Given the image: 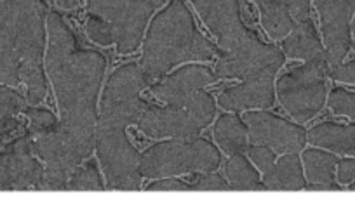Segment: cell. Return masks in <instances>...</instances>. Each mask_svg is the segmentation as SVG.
Instances as JSON below:
<instances>
[{
    "instance_id": "obj_1",
    "label": "cell",
    "mask_w": 355,
    "mask_h": 210,
    "mask_svg": "<svg viewBox=\"0 0 355 210\" xmlns=\"http://www.w3.org/2000/svg\"><path fill=\"white\" fill-rule=\"evenodd\" d=\"M46 72L53 82L60 110V127L85 157L94 151L98 96L107 70V57L80 46L73 30L58 12L47 15Z\"/></svg>"
},
{
    "instance_id": "obj_2",
    "label": "cell",
    "mask_w": 355,
    "mask_h": 210,
    "mask_svg": "<svg viewBox=\"0 0 355 210\" xmlns=\"http://www.w3.org/2000/svg\"><path fill=\"white\" fill-rule=\"evenodd\" d=\"M47 9L42 0H0V82L26 86V99L47 96L42 59L47 46Z\"/></svg>"
},
{
    "instance_id": "obj_3",
    "label": "cell",
    "mask_w": 355,
    "mask_h": 210,
    "mask_svg": "<svg viewBox=\"0 0 355 210\" xmlns=\"http://www.w3.org/2000/svg\"><path fill=\"white\" fill-rule=\"evenodd\" d=\"M214 54L216 47L197 30L185 2L171 0L150 25L139 68L148 80H157L178 64L209 61Z\"/></svg>"
},
{
    "instance_id": "obj_4",
    "label": "cell",
    "mask_w": 355,
    "mask_h": 210,
    "mask_svg": "<svg viewBox=\"0 0 355 210\" xmlns=\"http://www.w3.org/2000/svg\"><path fill=\"white\" fill-rule=\"evenodd\" d=\"M220 164V150L207 139H173L148 148L141 155L139 171L146 179H162L190 172H214Z\"/></svg>"
},
{
    "instance_id": "obj_5",
    "label": "cell",
    "mask_w": 355,
    "mask_h": 210,
    "mask_svg": "<svg viewBox=\"0 0 355 210\" xmlns=\"http://www.w3.org/2000/svg\"><path fill=\"white\" fill-rule=\"evenodd\" d=\"M216 104L200 90L187 106H148L139 118V131L150 139H190L211 124Z\"/></svg>"
},
{
    "instance_id": "obj_6",
    "label": "cell",
    "mask_w": 355,
    "mask_h": 210,
    "mask_svg": "<svg viewBox=\"0 0 355 210\" xmlns=\"http://www.w3.org/2000/svg\"><path fill=\"white\" fill-rule=\"evenodd\" d=\"M94 148L107 178L108 188L135 191L141 186L143 175L139 171L141 155L129 141L124 125L98 122Z\"/></svg>"
},
{
    "instance_id": "obj_7",
    "label": "cell",
    "mask_w": 355,
    "mask_h": 210,
    "mask_svg": "<svg viewBox=\"0 0 355 210\" xmlns=\"http://www.w3.org/2000/svg\"><path fill=\"white\" fill-rule=\"evenodd\" d=\"M326 57L305 61L289 70L277 84L282 108L300 124L312 120L326 101Z\"/></svg>"
},
{
    "instance_id": "obj_8",
    "label": "cell",
    "mask_w": 355,
    "mask_h": 210,
    "mask_svg": "<svg viewBox=\"0 0 355 210\" xmlns=\"http://www.w3.org/2000/svg\"><path fill=\"white\" fill-rule=\"evenodd\" d=\"M150 84L139 64L129 63L119 66L108 79L101 97L98 122L128 125L138 124L139 118L148 110V103L139 97L143 89Z\"/></svg>"
},
{
    "instance_id": "obj_9",
    "label": "cell",
    "mask_w": 355,
    "mask_h": 210,
    "mask_svg": "<svg viewBox=\"0 0 355 210\" xmlns=\"http://www.w3.org/2000/svg\"><path fill=\"white\" fill-rule=\"evenodd\" d=\"M284 64V54L274 44H265L254 35L237 47L220 50L216 75L221 79H258L275 77Z\"/></svg>"
},
{
    "instance_id": "obj_10",
    "label": "cell",
    "mask_w": 355,
    "mask_h": 210,
    "mask_svg": "<svg viewBox=\"0 0 355 210\" xmlns=\"http://www.w3.org/2000/svg\"><path fill=\"white\" fill-rule=\"evenodd\" d=\"M33 139V153L39 155L44 162V178L39 189H68L71 174L87 157L82 153L73 139L60 127V124L53 131Z\"/></svg>"
},
{
    "instance_id": "obj_11",
    "label": "cell",
    "mask_w": 355,
    "mask_h": 210,
    "mask_svg": "<svg viewBox=\"0 0 355 210\" xmlns=\"http://www.w3.org/2000/svg\"><path fill=\"white\" fill-rule=\"evenodd\" d=\"M87 8L91 15L110 23L119 54H131L138 49L148 23V11L139 0H87Z\"/></svg>"
},
{
    "instance_id": "obj_12",
    "label": "cell",
    "mask_w": 355,
    "mask_h": 210,
    "mask_svg": "<svg viewBox=\"0 0 355 210\" xmlns=\"http://www.w3.org/2000/svg\"><path fill=\"white\" fill-rule=\"evenodd\" d=\"M244 122L248 125L249 141L270 148L275 153H300L309 141L305 128L266 111L245 113Z\"/></svg>"
},
{
    "instance_id": "obj_13",
    "label": "cell",
    "mask_w": 355,
    "mask_h": 210,
    "mask_svg": "<svg viewBox=\"0 0 355 210\" xmlns=\"http://www.w3.org/2000/svg\"><path fill=\"white\" fill-rule=\"evenodd\" d=\"M322 25L327 73L336 70L347 56L352 44L350 19L355 0H313Z\"/></svg>"
},
{
    "instance_id": "obj_14",
    "label": "cell",
    "mask_w": 355,
    "mask_h": 210,
    "mask_svg": "<svg viewBox=\"0 0 355 210\" xmlns=\"http://www.w3.org/2000/svg\"><path fill=\"white\" fill-rule=\"evenodd\" d=\"M202 21L220 44V50H228L251 39L254 33L245 28L239 0H190Z\"/></svg>"
},
{
    "instance_id": "obj_15",
    "label": "cell",
    "mask_w": 355,
    "mask_h": 210,
    "mask_svg": "<svg viewBox=\"0 0 355 210\" xmlns=\"http://www.w3.org/2000/svg\"><path fill=\"white\" fill-rule=\"evenodd\" d=\"M33 137L25 132L0 153V189L40 188L44 167L32 157Z\"/></svg>"
},
{
    "instance_id": "obj_16",
    "label": "cell",
    "mask_w": 355,
    "mask_h": 210,
    "mask_svg": "<svg viewBox=\"0 0 355 210\" xmlns=\"http://www.w3.org/2000/svg\"><path fill=\"white\" fill-rule=\"evenodd\" d=\"M216 80V75L209 68L192 64L166 77L159 84L152 86V94L167 106H187L200 90Z\"/></svg>"
},
{
    "instance_id": "obj_17",
    "label": "cell",
    "mask_w": 355,
    "mask_h": 210,
    "mask_svg": "<svg viewBox=\"0 0 355 210\" xmlns=\"http://www.w3.org/2000/svg\"><path fill=\"white\" fill-rule=\"evenodd\" d=\"M275 103L274 77H258L244 80L239 86L223 90L220 96V106L227 111H245L252 108H270Z\"/></svg>"
},
{
    "instance_id": "obj_18",
    "label": "cell",
    "mask_w": 355,
    "mask_h": 210,
    "mask_svg": "<svg viewBox=\"0 0 355 210\" xmlns=\"http://www.w3.org/2000/svg\"><path fill=\"white\" fill-rule=\"evenodd\" d=\"M282 47H284L286 56L293 57V59L312 61L326 57L324 44L320 42L315 26L310 19L296 23L293 32L284 39Z\"/></svg>"
},
{
    "instance_id": "obj_19",
    "label": "cell",
    "mask_w": 355,
    "mask_h": 210,
    "mask_svg": "<svg viewBox=\"0 0 355 210\" xmlns=\"http://www.w3.org/2000/svg\"><path fill=\"white\" fill-rule=\"evenodd\" d=\"M306 137L313 146L355 157V125L324 122L315 125Z\"/></svg>"
},
{
    "instance_id": "obj_20",
    "label": "cell",
    "mask_w": 355,
    "mask_h": 210,
    "mask_svg": "<svg viewBox=\"0 0 355 210\" xmlns=\"http://www.w3.org/2000/svg\"><path fill=\"white\" fill-rule=\"evenodd\" d=\"M263 184L274 191H298L306 188V179L303 175L302 162L296 153H286L274 167L265 172Z\"/></svg>"
},
{
    "instance_id": "obj_21",
    "label": "cell",
    "mask_w": 355,
    "mask_h": 210,
    "mask_svg": "<svg viewBox=\"0 0 355 210\" xmlns=\"http://www.w3.org/2000/svg\"><path fill=\"white\" fill-rule=\"evenodd\" d=\"M252 2L258 4L261 25L272 39H286L293 32L296 21L289 11V0H252Z\"/></svg>"
},
{
    "instance_id": "obj_22",
    "label": "cell",
    "mask_w": 355,
    "mask_h": 210,
    "mask_svg": "<svg viewBox=\"0 0 355 210\" xmlns=\"http://www.w3.org/2000/svg\"><path fill=\"white\" fill-rule=\"evenodd\" d=\"M214 139L225 153H242L249 143L248 125L235 113L223 115V117L218 118L216 127H214Z\"/></svg>"
},
{
    "instance_id": "obj_23",
    "label": "cell",
    "mask_w": 355,
    "mask_h": 210,
    "mask_svg": "<svg viewBox=\"0 0 355 210\" xmlns=\"http://www.w3.org/2000/svg\"><path fill=\"white\" fill-rule=\"evenodd\" d=\"M303 167H305L306 179L313 186H324L327 191L340 188L334 182L338 167V158L334 155L320 150H306L303 153Z\"/></svg>"
},
{
    "instance_id": "obj_24",
    "label": "cell",
    "mask_w": 355,
    "mask_h": 210,
    "mask_svg": "<svg viewBox=\"0 0 355 210\" xmlns=\"http://www.w3.org/2000/svg\"><path fill=\"white\" fill-rule=\"evenodd\" d=\"M225 175L232 189L237 191H261L266 189L259 179L258 171L242 153L230 155V160L225 165Z\"/></svg>"
},
{
    "instance_id": "obj_25",
    "label": "cell",
    "mask_w": 355,
    "mask_h": 210,
    "mask_svg": "<svg viewBox=\"0 0 355 210\" xmlns=\"http://www.w3.org/2000/svg\"><path fill=\"white\" fill-rule=\"evenodd\" d=\"M25 111V99L12 90L0 87V135L8 137L19 127L18 115Z\"/></svg>"
},
{
    "instance_id": "obj_26",
    "label": "cell",
    "mask_w": 355,
    "mask_h": 210,
    "mask_svg": "<svg viewBox=\"0 0 355 210\" xmlns=\"http://www.w3.org/2000/svg\"><path fill=\"white\" fill-rule=\"evenodd\" d=\"M105 188L100 171L94 164H87L85 167H77L68 181V189L71 191H101Z\"/></svg>"
},
{
    "instance_id": "obj_27",
    "label": "cell",
    "mask_w": 355,
    "mask_h": 210,
    "mask_svg": "<svg viewBox=\"0 0 355 210\" xmlns=\"http://www.w3.org/2000/svg\"><path fill=\"white\" fill-rule=\"evenodd\" d=\"M85 32H87V37L93 40L94 44H100V46H110V44H115L114 28H112L110 23H108L107 19L101 18V16H89L87 23H85Z\"/></svg>"
},
{
    "instance_id": "obj_28",
    "label": "cell",
    "mask_w": 355,
    "mask_h": 210,
    "mask_svg": "<svg viewBox=\"0 0 355 210\" xmlns=\"http://www.w3.org/2000/svg\"><path fill=\"white\" fill-rule=\"evenodd\" d=\"M26 117H28V134L32 137H37V135H42L46 132L53 131L60 122L56 120L53 113L49 110H42V108H33V110H26Z\"/></svg>"
},
{
    "instance_id": "obj_29",
    "label": "cell",
    "mask_w": 355,
    "mask_h": 210,
    "mask_svg": "<svg viewBox=\"0 0 355 210\" xmlns=\"http://www.w3.org/2000/svg\"><path fill=\"white\" fill-rule=\"evenodd\" d=\"M329 108L336 115L355 120V90L334 89L329 96Z\"/></svg>"
},
{
    "instance_id": "obj_30",
    "label": "cell",
    "mask_w": 355,
    "mask_h": 210,
    "mask_svg": "<svg viewBox=\"0 0 355 210\" xmlns=\"http://www.w3.org/2000/svg\"><path fill=\"white\" fill-rule=\"evenodd\" d=\"M190 186H192V189H197V191H227V189H232L227 179H223L218 174H213V172L199 174L193 179V184Z\"/></svg>"
},
{
    "instance_id": "obj_31",
    "label": "cell",
    "mask_w": 355,
    "mask_h": 210,
    "mask_svg": "<svg viewBox=\"0 0 355 210\" xmlns=\"http://www.w3.org/2000/svg\"><path fill=\"white\" fill-rule=\"evenodd\" d=\"M248 153L252 164H254L263 174L270 171V169L275 165V151H272L270 148L259 146V144H252V146L249 148Z\"/></svg>"
},
{
    "instance_id": "obj_32",
    "label": "cell",
    "mask_w": 355,
    "mask_h": 210,
    "mask_svg": "<svg viewBox=\"0 0 355 210\" xmlns=\"http://www.w3.org/2000/svg\"><path fill=\"white\" fill-rule=\"evenodd\" d=\"M189 189H192V186L173 178L157 179L148 186V191H189Z\"/></svg>"
},
{
    "instance_id": "obj_33",
    "label": "cell",
    "mask_w": 355,
    "mask_h": 210,
    "mask_svg": "<svg viewBox=\"0 0 355 210\" xmlns=\"http://www.w3.org/2000/svg\"><path fill=\"white\" fill-rule=\"evenodd\" d=\"M334 80L338 82H343V84H352L355 86V61H350L347 64H340L336 70L329 73Z\"/></svg>"
},
{
    "instance_id": "obj_34",
    "label": "cell",
    "mask_w": 355,
    "mask_h": 210,
    "mask_svg": "<svg viewBox=\"0 0 355 210\" xmlns=\"http://www.w3.org/2000/svg\"><path fill=\"white\" fill-rule=\"evenodd\" d=\"M336 175H338V181H340L341 184H350V182H354L355 181V160L347 158V160L338 162Z\"/></svg>"
},
{
    "instance_id": "obj_35",
    "label": "cell",
    "mask_w": 355,
    "mask_h": 210,
    "mask_svg": "<svg viewBox=\"0 0 355 210\" xmlns=\"http://www.w3.org/2000/svg\"><path fill=\"white\" fill-rule=\"evenodd\" d=\"M289 11L295 21H305L310 16V0H289Z\"/></svg>"
},
{
    "instance_id": "obj_36",
    "label": "cell",
    "mask_w": 355,
    "mask_h": 210,
    "mask_svg": "<svg viewBox=\"0 0 355 210\" xmlns=\"http://www.w3.org/2000/svg\"><path fill=\"white\" fill-rule=\"evenodd\" d=\"M56 4L63 11H73L80 6V0H56Z\"/></svg>"
},
{
    "instance_id": "obj_37",
    "label": "cell",
    "mask_w": 355,
    "mask_h": 210,
    "mask_svg": "<svg viewBox=\"0 0 355 210\" xmlns=\"http://www.w3.org/2000/svg\"><path fill=\"white\" fill-rule=\"evenodd\" d=\"M139 2H141V6L146 9V11L152 12L153 9L164 6V2H166V0H139Z\"/></svg>"
},
{
    "instance_id": "obj_38",
    "label": "cell",
    "mask_w": 355,
    "mask_h": 210,
    "mask_svg": "<svg viewBox=\"0 0 355 210\" xmlns=\"http://www.w3.org/2000/svg\"><path fill=\"white\" fill-rule=\"evenodd\" d=\"M350 33H352V37H354V49H355V19H354V23L350 25Z\"/></svg>"
},
{
    "instance_id": "obj_39",
    "label": "cell",
    "mask_w": 355,
    "mask_h": 210,
    "mask_svg": "<svg viewBox=\"0 0 355 210\" xmlns=\"http://www.w3.org/2000/svg\"><path fill=\"white\" fill-rule=\"evenodd\" d=\"M350 188H352V189H354V191H355V182H354V184H352V186H350Z\"/></svg>"
}]
</instances>
